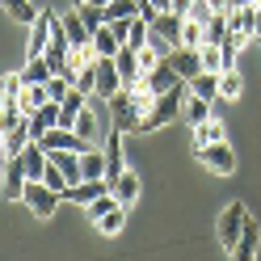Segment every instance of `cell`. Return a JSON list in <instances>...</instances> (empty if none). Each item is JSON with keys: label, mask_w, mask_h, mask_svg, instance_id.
<instances>
[{"label": "cell", "mask_w": 261, "mask_h": 261, "mask_svg": "<svg viewBox=\"0 0 261 261\" xmlns=\"http://www.w3.org/2000/svg\"><path fill=\"white\" fill-rule=\"evenodd\" d=\"M186 97H190V80H181V85H177V89H169V93H160L156 101H152V110L143 114L139 130H143V135H152V130H160V126L177 122V118H181V110H186Z\"/></svg>", "instance_id": "6da1fadb"}, {"label": "cell", "mask_w": 261, "mask_h": 261, "mask_svg": "<svg viewBox=\"0 0 261 261\" xmlns=\"http://www.w3.org/2000/svg\"><path fill=\"white\" fill-rule=\"evenodd\" d=\"M106 106H110V118H114V126H118V130H139L143 110H139V101H135V89H118Z\"/></svg>", "instance_id": "7a4b0ae2"}, {"label": "cell", "mask_w": 261, "mask_h": 261, "mask_svg": "<svg viewBox=\"0 0 261 261\" xmlns=\"http://www.w3.org/2000/svg\"><path fill=\"white\" fill-rule=\"evenodd\" d=\"M55 30H59V17H55L51 9H42L38 17H34V25H30V42H25V55H30V59L46 55V46H51Z\"/></svg>", "instance_id": "3957f363"}, {"label": "cell", "mask_w": 261, "mask_h": 261, "mask_svg": "<svg viewBox=\"0 0 261 261\" xmlns=\"http://www.w3.org/2000/svg\"><path fill=\"white\" fill-rule=\"evenodd\" d=\"M244 219H249V206H244V202H227V211L219 215V244L227 253L236 249V240L244 232Z\"/></svg>", "instance_id": "277c9868"}, {"label": "cell", "mask_w": 261, "mask_h": 261, "mask_svg": "<svg viewBox=\"0 0 261 261\" xmlns=\"http://www.w3.org/2000/svg\"><path fill=\"white\" fill-rule=\"evenodd\" d=\"M30 211H34V215L38 219H51V211L63 202V194L59 190H51V186H46V181H30L25 186V198H21Z\"/></svg>", "instance_id": "5b68a950"}, {"label": "cell", "mask_w": 261, "mask_h": 261, "mask_svg": "<svg viewBox=\"0 0 261 261\" xmlns=\"http://www.w3.org/2000/svg\"><path fill=\"white\" fill-rule=\"evenodd\" d=\"M38 143H42L46 152H85V148H89V139H80L76 126H51Z\"/></svg>", "instance_id": "8992f818"}, {"label": "cell", "mask_w": 261, "mask_h": 261, "mask_svg": "<svg viewBox=\"0 0 261 261\" xmlns=\"http://www.w3.org/2000/svg\"><path fill=\"white\" fill-rule=\"evenodd\" d=\"M25 186H30V173L21 165V156H5V198L9 202H21L25 198Z\"/></svg>", "instance_id": "52a82bcc"}, {"label": "cell", "mask_w": 261, "mask_h": 261, "mask_svg": "<svg viewBox=\"0 0 261 261\" xmlns=\"http://www.w3.org/2000/svg\"><path fill=\"white\" fill-rule=\"evenodd\" d=\"M194 156H198V160H202L206 169L223 173V177H227V173H236V152H232V143H227V139H223V143H211V148L194 152Z\"/></svg>", "instance_id": "ba28073f"}, {"label": "cell", "mask_w": 261, "mask_h": 261, "mask_svg": "<svg viewBox=\"0 0 261 261\" xmlns=\"http://www.w3.org/2000/svg\"><path fill=\"white\" fill-rule=\"evenodd\" d=\"M101 152H106V181L114 186V181L126 173V160H122V130H118V126L106 135V148H101Z\"/></svg>", "instance_id": "9c48e42d"}, {"label": "cell", "mask_w": 261, "mask_h": 261, "mask_svg": "<svg viewBox=\"0 0 261 261\" xmlns=\"http://www.w3.org/2000/svg\"><path fill=\"white\" fill-rule=\"evenodd\" d=\"M114 63H118V76H122V89H139L143 85V63H139V51H130V46H122L118 55H114Z\"/></svg>", "instance_id": "30bf717a"}, {"label": "cell", "mask_w": 261, "mask_h": 261, "mask_svg": "<svg viewBox=\"0 0 261 261\" xmlns=\"http://www.w3.org/2000/svg\"><path fill=\"white\" fill-rule=\"evenodd\" d=\"M93 68H97V93H93V97H101V101H110V97H114V93L122 89L118 63H114V59H97Z\"/></svg>", "instance_id": "8fae6325"}, {"label": "cell", "mask_w": 261, "mask_h": 261, "mask_svg": "<svg viewBox=\"0 0 261 261\" xmlns=\"http://www.w3.org/2000/svg\"><path fill=\"white\" fill-rule=\"evenodd\" d=\"M257 244H261V223L249 215V219H244L240 240H236V249H232V261H257Z\"/></svg>", "instance_id": "7c38bea8"}, {"label": "cell", "mask_w": 261, "mask_h": 261, "mask_svg": "<svg viewBox=\"0 0 261 261\" xmlns=\"http://www.w3.org/2000/svg\"><path fill=\"white\" fill-rule=\"evenodd\" d=\"M59 114H63V106H59V101H46L38 114H30V135H34V143H38L51 126H59Z\"/></svg>", "instance_id": "4fadbf2b"}, {"label": "cell", "mask_w": 261, "mask_h": 261, "mask_svg": "<svg viewBox=\"0 0 261 261\" xmlns=\"http://www.w3.org/2000/svg\"><path fill=\"white\" fill-rule=\"evenodd\" d=\"M143 85H148V89L160 97V93H169V89H177V85H181V76H177V68H173V63L165 59L156 72H148V76H143Z\"/></svg>", "instance_id": "5bb4252c"}, {"label": "cell", "mask_w": 261, "mask_h": 261, "mask_svg": "<svg viewBox=\"0 0 261 261\" xmlns=\"http://www.w3.org/2000/svg\"><path fill=\"white\" fill-rule=\"evenodd\" d=\"M169 63L177 68V76H181V80H194V76L202 72V55L190 51V46H177V51L169 55Z\"/></svg>", "instance_id": "9a60e30c"}, {"label": "cell", "mask_w": 261, "mask_h": 261, "mask_svg": "<svg viewBox=\"0 0 261 261\" xmlns=\"http://www.w3.org/2000/svg\"><path fill=\"white\" fill-rule=\"evenodd\" d=\"M181 25H186V17H177V13H160L156 25H152V34L165 38L169 46H181Z\"/></svg>", "instance_id": "2e32d148"}, {"label": "cell", "mask_w": 261, "mask_h": 261, "mask_svg": "<svg viewBox=\"0 0 261 261\" xmlns=\"http://www.w3.org/2000/svg\"><path fill=\"white\" fill-rule=\"evenodd\" d=\"M223 139H227V130H223V122H219V118H206V122L194 126V152L211 148V143H223Z\"/></svg>", "instance_id": "e0dca14e"}, {"label": "cell", "mask_w": 261, "mask_h": 261, "mask_svg": "<svg viewBox=\"0 0 261 261\" xmlns=\"http://www.w3.org/2000/svg\"><path fill=\"white\" fill-rule=\"evenodd\" d=\"M101 194H110V181H80V186H72L68 194H63V202H76V206H89L93 198H101Z\"/></svg>", "instance_id": "ac0fdd59"}, {"label": "cell", "mask_w": 261, "mask_h": 261, "mask_svg": "<svg viewBox=\"0 0 261 261\" xmlns=\"http://www.w3.org/2000/svg\"><path fill=\"white\" fill-rule=\"evenodd\" d=\"M80 177L85 181H106V152H97V148L80 152Z\"/></svg>", "instance_id": "d6986e66"}, {"label": "cell", "mask_w": 261, "mask_h": 261, "mask_svg": "<svg viewBox=\"0 0 261 261\" xmlns=\"http://www.w3.org/2000/svg\"><path fill=\"white\" fill-rule=\"evenodd\" d=\"M211 106H215V101H206V97H186V110H181V118L190 122V130L194 126H198V122H206V118H215V110H211Z\"/></svg>", "instance_id": "ffe728a7"}, {"label": "cell", "mask_w": 261, "mask_h": 261, "mask_svg": "<svg viewBox=\"0 0 261 261\" xmlns=\"http://www.w3.org/2000/svg\"><path fill=\"white\" fill-rule=\"evenodd\" d=\"M46 101H51L46 85H25V89H21V97H17V106H21V114H25V118H30V114H38Z\"/></svg>", "instance_id": "44dd1931"}, {"label": "cell", "mask_w": 261, "mask_h": 261, "mask_svg": "<svg viewBox=\"0 0 261 261\" xmlns=\"http://www.w3.org/2000/svg\"><path fill=\"white\" fill-rule=\"evenodd\" d=\"M110 190H114V198H118L122 206H135V198H139V190H143V186H139V177L126 169V173H122V177H118V181H114Z\"/></svg>", "instance_id": "7402d4cb"}, {"label": "cell", "mask_w": 261, "mask_h": 261, "mask_svg": "<svg viewBox=\"0 0 261 261\" xmlns=\"http://www.w3.org/2000/svg\"><path fill=\"white\" fill-rule=\"evenodd\" d=\"M227 21H232V34H249V38H253L257 5H236V9H227Z\"/></svg>", "instance_id": "603a6c76"}, {"label": "cell", "mask_w": 261, "mask_h": 261, "mask_svg": "<svg viewBox=\"0 0 261 261\" xmlns=\"http://www.w3.org/2000/svg\"><path fill=\"white\" fill-rule=\"evenodd\" d=\"M30 143H34V135H30V118L21 122V126H13V130H5V156H21Z\"/></svg>", "instance_id": "cb8c5ba5"}, {"label": "cell", "mask_w": 261, "mask_h": 261, "mask_svg": "<svg viewBox=\"0 0 261 261\" xmlns=\"http://www.w3.org/2000/svg\"><path fill=\"white\" fill-rule=\"evenodd\" d=\"M143 5L148 0H110L106 5V21H130V17H139Z\"/></svg>", "instance_id": "d4e9b609"}, {"label": "cell", "mask_w": 261, "mask_h": 261, "mask_svg": "<svg viewBox=\"0 0 261 261\" xmlns=\"http://www.w3.org/2000/svg\"><path fill=\"white\" fill-rule=\"evenodd\" d=\"M21 76H25V85H46V80L55 76V68H51V59H46V55H38V59H25Z\"/></svg>", "instance_id": "484cf974"}, {"label": "cell", "mask_w": 261, "mask_h": 261, "mask_svg": "<svg viewBox=\"0 0 261 261\" xmlns=\"http://www.w3.org/2000/svg\"><path fill=\"white\" fill-rule=\"evenodd\" d=\"M93 46H97V55H101V59H114V55L122 51V38L114 34V25H101L93 34Z\"/></svg>", "instance_id": "4316f807"}, {"label": "cell", "mask_w": 261, "mask_h": 261, "mask_svg": "<svg viewBox=\"0 0 261 261\" xmlns=\"http://www.w3.org/2000/svg\"><path fill=\"white\" fill-rule=\"evenodd\" d=\"M63 34H68V42H72V46H85V42H93V30H89L85 21H80V13H76V9L68 13V17H63Z\"/></svg>", "instance_id": "83f0119b"}, {"label": "cell", "mask_w": 261, "mask_h": 261, "mask_svg": "<svg viewBox=\"0 0 261 261\" xmlns=\"http://www.w3.org/2000/svg\"><path fill=\"white\" fill-rule=\"evenodd\" d=\"M240 93H244V72L240 68L219 72V97H223V101H240Z\"/></svg>", "instance_id": "f1b7e54d"}, {"label": "cell", "mask_w": 261, "mask_h": 261, "mask_svg": "<svg viewBox=\"0 0 261 261\" xmlns=\"http://www.w3.org/2000/svg\"><path fill=\"white\" fill-rule=\"evenodd\" d=\"M190 93L194 97H206V101H215L219 97V72H198L190 80Z\"/></svg>", "instance_id": "f546056e"}, {"label": "cell", "mask_w": 261, "mask_h": 261, "mask_svg": "<svg viewBox=\"0 0 261 261\" xmlns=\"http://www.w3.org/2000/svg\"><path fill=\"white\" fill-rule=\"evenodd\" d=\"M232 38V21H227V13H211V21H206V42H227Z\"/></svg>", "instance_id": "4dcf8cb0"}, {"label": "cell", "mask_w": 261, "mask_h": 261, "mask_svg": "<svg viewBox=\"0 0 261 261\" xmlns=\"http://www.w3.org/2000/svg\"><path fill=\"white\" fill-rule=\"evenodd\" d=\"M181 46H190V51L206 46V25L194 21V17H186V25H181Z\"/></svg>", "instance_id": "1f68e13d"}, {"label": "cell", "mask_w": 261, "mask_h": 261, "mask_svg": "<svg viewBox=\"0 0 261 261\" xmlns=\"http://www.w3.org/2000/svg\"><path fill=\"white\" fill-rule=\"evenodd\" d=\"M0 5L9 9V17H13V21H25V25H34V17L42 13V9L30 5V0H0Z\"/></svg>", "instance_id": "d6a6232c"}, {"label": "cell", "mask_w": 261, "mask_h": 261, "mask_svg": "<svg viewBox=\"0 0 261 261\" xmlns=\"http://www.w3.org/2000/svg\"><path fill=\"white\" fill-rule=\"evenodd\" d=\"M118 206H122V202H118V198H114V190H110V194H101V198H93V202H89L85 211H89V219L97 223V219H106V215H110V211H118Z\"/></svg>", "instance_id": "836d02e7"}, {"label": "cell", "mask_w": 261, "mask_h": 261, "mask_svg": "<svg viewBox=\"0 0 261 261\" xmlns=\"http://www.w3.org/2000/svg\"><path fill=\"white\" fill-rule=\"evenodd\" d=\"M72 9L80 13V21H85V25L93 30V34L106 25V9H101V5H72Z\"/></svg>", "instance_id": "e575fe53"}, {"label": "cell", "mask_w": 261, "mask_h": 261, "mask_svg": "<svg viewBox=\"0 0 261 261\" xmlns=\"http://www.w3.org/2000/svg\"><path fill=\"white\" fill-rule=\"evenodd\" d=\"M122 223H126V206L110 211L106 219H97V232H101V236H114V232H122Z\"/></svg>", "instance_id": "d590c367"}, {"label": "cell", "mask_w": 261, "mask_h": 261, "mask_svg": "<svg viewBox=\"0 0 261 261\" xmlns=\"http://www.w3.org/2000/svg\"><path fill=\"white\" fill-rule=\"evenodd\" d=\"M198 55H202V72H223V51H219L215 42L198 46Z\"/></svg>", "instance_id": "8d00e7d4"}, {"label": "cell", "mask_w": 261, "mask_h": 261, "mask_svg": "<svg viewBox=\"0 0 261 261\" xmlns=\"http://www.w3.org/2000/svg\"><path fill=\"white\" fill-rule=\"evenodd\" d=\"M76 130H80V139H89V143L97 139V114H93L89 106L80 110V118H76Z\"/></svg>", "instance_id": "74e56055"}, {"label": "cell", "mask_w": 261, "mask_h": 261, "mask_svg": "<svg viewBox=\"0 0 261 261\" xmlns=\"http://www.w3.org/2000/svg\"><path fill=\"white\" fill-rule=\"evenodd\" d=\"M194 5H198V0H173V13H177V17H190Z\"/></svg>", "instance_id": "f35d334b"}, {"label": "cell", "mask_w": 261, "mask_h": 261, "mask_svg": "<svg viewBox=\"0 0 261 261\" xmlns=\"http://www.w3.org/2000/svg\"><path fill=\"white\" fill-rule=\"evenodd\" d=\"M206 5L215 9V13H227V9H232V0H206Z\"/></svg>", "instance_id": "ab89813d"}, {"label": "cell", "mask_w": 261, "mask_h": 261, "mask_svg": "<svg viewBox=\"0 0 261 261\" xmlns=\"http://www.w3.org/2000/svg\"><path fill=\"white\" fill-rule=\"evenodd\" d=\"M152 5H156L160 13H173V0H152Z\"/></svg>", "instance_id": "60d3db41"}, {"label": "cell", "mask_w": 261, "mask_h": 261, "mask_svg": "<svg viewBox=\"0 0 261 261\" xmlns=\"http://www.w3.org/2000/svg\"><path fill=\"white\" fill-rule=\"evenodd\" d=\"M253 38L261 42V9H257V21H253Z\"/></svg>", "instance_id": "b9f144b4"}, {"label": "cell", "mask_w": 261, "mask_h": 261, "mask_svg": "<svg viewBox=\"0 0 261 261\" xmlns=\"http://www.w3.org/2000/svg\"><path fill=\"white\" fill-rule=\"evenodd\" d=\"M85 5H101V9H106V5H110V0H85Z\"/></svg>", "instance_id": "7bdbcfd3"}, {"label": "cell", "mask_w": 261, "mask_h": 261, "mask_svg": "<svg viewBox=\"0 0 261 261\" xmlns=\"http://www.w3.org/2000/svg\"><path fill=\"white\" fill-rule=\"evenodd\" d=\"M236 5H257V0H232V9H236Z\"/></svg>", "instance_id": "ee69618b"}, {"label": "cell", "mask_w": 261, "mask_h": 261, "mask_svg": "<svg viewBox=\"0 0 261 261\" xmlns=\"http://www.w3.org/2000/svg\"><path fill=\"white\" fill-rule=\"evenodd\" d=\"M72 5H85V0H72Z\"/></svg>", "instance_id": "f6af8a7d"}, {"label": "cell", "mask_w": 261, "mask_h": 261, "mask_svg": "<svg viewBox=\"0 0 261 261\" xmlns=\"http://www.w3.org/2000/svg\"><path fill=\"white\" fill-rule=\"evenodd\" d=\"M257 9H261V0H257Z\"/></svg>", "instance_id": "bcb514c9"}]
</instances>
